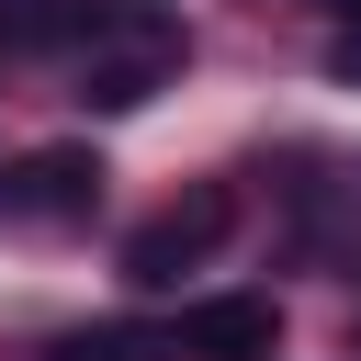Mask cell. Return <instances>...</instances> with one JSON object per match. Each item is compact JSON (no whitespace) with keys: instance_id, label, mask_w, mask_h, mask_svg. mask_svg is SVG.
Returning <instances> with one entry per match:
<instances>
[{"instance_id":"6da1fadb","label":"cell","mask_w":361,"mask_h":361,"mask_svg":"<svg viewBox=\"0 0 361 361\" xmlns=\"http://www.w3.org/2000/svg\"><path fill=\"white\" fill-rule=\"evenodd\" d=\"M169 68H180V23H169L158 0H124V11L79 45V102H90V113H135Z\"/></svg>"},{"instance_id":"7a4b0ae2","label":"cell","mask_w":361,"mask_h":361,"mask_svg":"<svg viewBox=\"0 0 361 361\" xmlns=\"http://www.w3.org/2000/svg\"><path fill=\"white\" fill-rule=\"evenodd\" d=\"M226 226H237V192H226V180H203V192H180V203H158V214L124 237V282H135V293H158V282L203 271Z\"/></svg>"},{"instance_id":"3957f363","label":"cell","mask_w":361,"mask_h":361,"mask_svg":"<svg viewBox=\"0 0 361 361\" xmlns=\"http://www.w3.org/2000/svg\"><path fill=\"white\" fill-rule=\"evenodd\" d=\"M0 203L34 214V226H79V214L102 203V158H90V147H34V158L0 180Z\"/></svg>"},{"instance_id":"277c9868","label":"cell","mask_w":361,"mask_h":361,"mask_svg":"<svg viewBox=\"0 0 361 361\" xmlns=\"http://www.w3.org/2000/svg\"><path fill=\"white\" fill-rule=\"evenodd\" d=\"M180 350L192 361H271L282 350V305L271 293H214V305L180 316Z\"/></svg>"},{"instance_id":"5b68a950","label":"cell","mask_w":361,"mask_h":361,"mask_svg":"<svg viewBox=\"0 0 361 361\" xmlns=\"http://www.w3.org/2000/svg\"><path fill=\"white\" fill-rule=\"evenodd\" d=\"M124 0H0V56H45V45H90Z\"/></svg>"},{"instance_id":"8992f818","label":"cell","mask_w":361,"mask_h":361,"mask_svg":"<svg viewBox=\"0 0 361 361\" xmlns=\"http://www.w3.org/2000/svg\"><path fill=\"white\" fill-rule=\"evenodd\" d=\"M327 79H350V90H361V11L338 23V45H327Z\"/></svg>"}]
</instances>
